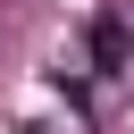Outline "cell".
Instances as JSON below:
<instances>
[{
  "label": "cell",
  "mask_w": 134,
  "mask_h": 134,
  "mask_svg": "<svg viewBox=\"0 0 134 134\" xmlns=\"http://www.w3.org/2000/svg\"><path fill=\"white\" fill-rule=\"evenodd\" d=\"M126 50H134V25H126V8L92 17V67H100V75H117V67H126Z\"/></svg>",
  "instance_id": "1"
}]
</instances>
